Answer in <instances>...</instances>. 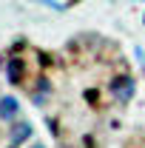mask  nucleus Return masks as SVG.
<instances>
[{
  "mask_svg": "<svg viewBox=\"0 0 145 148\" xmlns=\"http://www.w3.org/2000/svg\"><path fill=\"white\" fill-rule=\"evenodd\" d=\"M108 91L111 97L117 100V103H131V97H134V91H137V83H134V77L131 74H117L114 80L108 83Z\"/></svg>",
  "mask_w": 145,
  "mask_h": 148,
  "instance_id": "obj_1",
  "label": "nucleus"
},
{
  "mask_svg": "<svg viewBox=\"0 0 145 148\" xmlns=\"http://www.w3.org/2000/svg\"><path fill=\"white\" fill-rule=\"evenodd\" d=\"M17 114H20V103H17V97H12V94H3V97H0V120H3V123H12Z\"/></svg>",
  "mask_w": 145,
  "mask_h": 148,
  "instance_id": "obj_2",
  "label": "nucleus"
},
{
  "mask_svg": "<svg viewBox=\"0 0 145 148\" xmlns=\"http://www.w3.org/2000/svg\"><path fill=\"white\" fill-rule=\"evenodd\" d=\"M23 71H26V66H23L20 57H12V60L6 63V77H9V83L20 86V83H23Z\"/></svg>",
  "mask_w": 145,
  "mask_h": 148,
  "instance_id": "obj_3",
  "label": "nucleus"
},
{
  "mask_svg": "<svg viewBox=\"0 0 145 148\" xmlns=\"http://www.w3.org/2000/svg\"><path fill=\"white\" fill-rule=\"evenodd\" d=\"M31 137V123H14V128H12V137H9V148H17L23 140H29Z\"/></svg>",
  "mask_w": 145,
  "mask_h": 148,
  "instance_id": "obj_4",
  "label": "nucleus"
},
{
  "mask_svg": "<svg viewBox=\"0 0 145 148\" xmlns=\"http://www.w3.org/2000/svg\"><path fill=\"white\" fill-rule=\"evenodd\" d=\"M49 91H51L49 80H40V83H37V88H34V103H37V106H43V103L49 100Z\"/></svg>",
  "mask_w": 145,
  "mask_h": 148,
  "instance_id": "obj_5",
  "label": "nucleus"
},
{
  "mask_svg": "<svg viewBox=\"0 0 145 148\" xmlns=\"http://www.w3.org/2000/svg\"><path fill=\"white\" fill-rule=\"evenodd\" d=\"M34 3L46 6V9H51V12H63V9H66V6H63V3H57V0H34Z\"/></svg>",
  "mask_w": 145,
  "mask_h": 148,
  "instance_id": "obj_6",
  "label": "nucleus"
},
{
  "mask_svg": "<svg viewBox=\"0 0 145 148\" xmlns=\"http://www.w3.org/2000/svg\"><path fill=\"white\" fill-rule=\"evenodd\" d=\"M31 148H46V145H40V143H34V145H31Z\"/></svg>",
  "mask_w": 145,
  "mask_h": 148,
  "instance_id": "obj_7",
  "label": "nucleus"
}]
</instances>
